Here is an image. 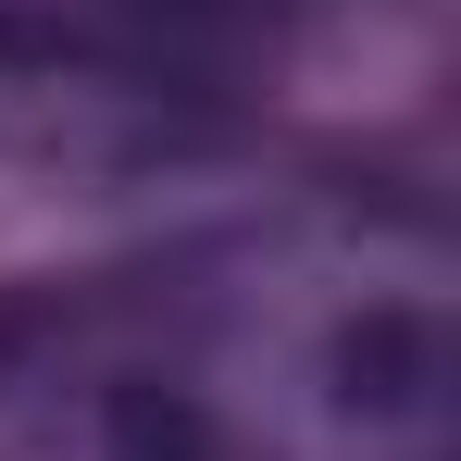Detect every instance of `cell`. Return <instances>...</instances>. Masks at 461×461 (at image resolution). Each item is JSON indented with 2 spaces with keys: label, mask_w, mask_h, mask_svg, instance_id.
Returning <instances> with one entry per match:
<instances>
[{
  "label": "cell",
  "mask_w": 461,
  "mask_h": 461,
  "mask_svg": "<svg viewBox=\"0 0 461 461\" xmlns=\"http://www.w3.org/2000/svg\"><path fill=\"white\" fill-rule=\"evenodd\" d=\"M225 125L100 38H0V312L200 225Z\"/></svg>",
  "instance_id": "7a4b0ae2"
},
{
  "label": "cell",
  "mask_w": 461,
  "mask_h": 461,
  "mask_svg": "<svg viewBox=\"0 0 461 461\" xmlns=\"http://www.w3.org/2000/svg\"><path fill=\"white\" fill-rule=\"evenodd\" d=\"M125 13H162V0H0V38H100Z\"/></svg>",
  "instance_id": "3957f363"
},
{
  "label": "cell",
  "mask_w": 461,
  "mask_h": 461,
  "mask_svg": "<svg viewBox=\"0 0 461 461\" xmlns=\"http://www.w3.org/2000/svg\"><path fill=\"white\" fill-rule=\"evenodd\" d=\"M461 262L411 200H275L0 312V461H449Z\"/></svg>",
  "instance_id": "6da1fadb"
}]
</instances>
